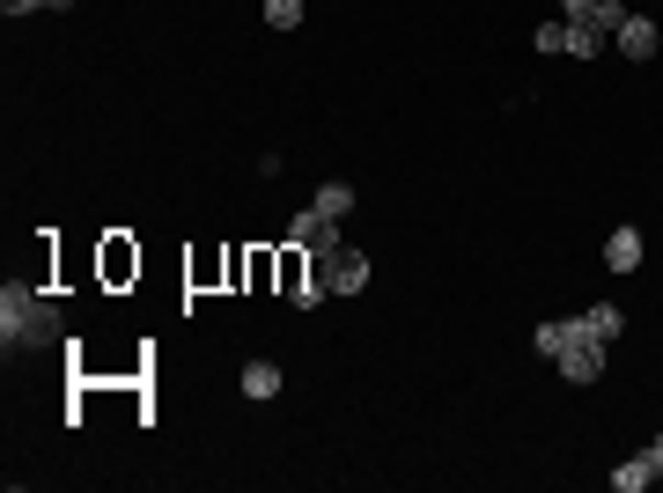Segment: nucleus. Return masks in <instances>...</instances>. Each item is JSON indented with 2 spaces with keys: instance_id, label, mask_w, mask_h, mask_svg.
Segmentation results:
<instances>
[{
  "instance_id": "6e6552de",
  "label": "nucleus",
  "mask_w": 663,
  "mask_h": 493,
  "mask_svg": "<svg viewBox=\"0 0 663 493\" xmlns=\"http://www.w3.org/2000/svg\"><path fill=\"white\" fill-rule=\"evenodd\" d=\"M605 266L612 272H641V228H612V236H605Z\"/></svg>"
},
{
  "instance_id": "4468645a",
  "label": "nucleus",
  "mask_w": 663,
  "mask_h": 493,
  "mask_svg": "<svg viewBox=\"0 0 663 493\" xmlns=\"http://www.w3.org/2000/svg\"><path fill=\"white\" fill-rule=\"evenodd\" d=\"M531 45H539V52H567V23H539V30H531Z\"/></svg>"
},
{
  "instance_id": "ddd939ff",
  "label": "nucleus",
  "mask_w": 663,
  "mask_h": 493,
  "mask_svg": "<svg viewBox=\"0 0 663 493\" xmlns=\"http://www.w3.org/2000/svg\"><path fill=\"white\" fill-rule=\"evenodd\" d=\"M266 23L273 30H295V23H302V0H266Z\"/></svg>"
},
{
  "instance_id": "a211bd4d",
  "label": "nucleus",
  "mask_w": 663,
  "mask_h": 493,
  "mask_svg": "<svg viewBox=\"0 0 663 493\" xmlns=\"http://www.w3.org/2000/svg\"><path fill=\"white\" fill-rule=\"evenodd\" d=\"M45 8H74V0H45Z\"/></svg>"
},
{
  "instance_id": "9d476101",
  "label": "nucleus",
  "mask_w": 663,
  "mask_h": 493,
  "mask_svg": "<svg viewBox=\"0 0 663 493\" xmlns=\"http://www.w3.org/2000/svg\"><path fill=\"white\" fill-rule=\"evenodd\" d=\"M567 59H605V30L597 23H567Z\"/></svg>"
},
{
  "instance_id": "f257e3e1",
  "label": "nucleus",
  "mask_w": 663,
  "mask_h": 493,
  "mask_svg": "<svg viewBox=\"0 0 663 493\" xmlns=\"http://www.w3.org/2000/svg\"><path fill=\"white\" fill-rule=\"evenodd\" d=\"M0 339L8 346H45L59 339V310L30 288H0Z\"/></svg>"
},
{
  "instance_id": "1a4fd4ad",
  "label": "nucleus",
  "mask_w": 663,
  "mask_h": 493,
  "mask_svg": "<svg viewBox=\"0 0 663 493\" xmlns=\"http://www.w3.org/2000/svg\"><path fill=\"white\" fill-rule=\"evenodd\" d=\"M280 383H288V376H280V361H251V369H244V397H258V405H266V397H280Z\"/></svg>"
},
{
  "instance_id": "f03ea898",
  "label": "nucleus",
  "mask_w": 663,
  "mask_h": 493,
  "mask_svg": "<svg viewBox=\"0 0 663 493\" xmlns=\"http://www.w3.org/2000/svg\"><path fill=\"white\" fill-rule=\"evenodd\" d=\"M288 244H295V250H310V258H332V250H340L346 236H340V222H332V214H318V206H302V214L288 222Z\"/></svg>"
},
{
  "instance_id": "9b49d317",
  "label": "nucleus",
  "mask_w": 663,
  "mask_h": 493,
  "mask_svg": "<svg viewBox=\"0 0 663 493\" xmlns=\"http://www.w3.org/2000/svg\"><path fill=\"white\" fill-rule=\"evenodd\" d=\"M310 206H318V214H332V222H346V214H354V184H340V177H332V184H318V199H310Z\"/></svg>"
},
{
  "instance_id": "39448f33",
  "label": "nucleus",
  "mask_w": 663,
  "mask_h": 493,
  "mask_svg": "<svg viewBox=\"0 0 663 493\" xmlns=\"http://www.w3.org/2000/svg\"><path fill=\"white\" fill-rule=\"evenodd\" d=\"M575 339H589V332H583V317H545L539 332H531V346H539L545 361H561V354H567Z\"/></svg>"
},
{
  "instance_id": "f3484780",
  "label": "nucleus",
  "mask_w": 663,
  "mask_h": 493,
  "mask_svg": "<svg viewBox=\"0 0 663 493\" xmlns=\"http://www.w3.org/2000/svg\"><path fill=\"white\" fill-rule=\"evenodd\" d=\"M649 457H656V464H663V435H656V442H649Z\"/></svg>"
},
{
  "instance_id": "dca6fc26",
  "label": "nucleus",
  "mask_w": 663,
  "mask_h": 493,
  "mask_svg": "<svg viewBox=\"0 0 663 493\" xmlns=\"http://www.w3.org/2000/svg\"><path fill=\"white\" fill-rule=\"evenodd\" d=\"M0 8H8V15H37L45 0H0Z\"/></svg>"
},
{
  "instance_id": "20e7f679",
  "label": "nucleus",
  "mask_w": 663,
  "mask_h": 493,
  "mask_svg": "<svg viewBox=\"0 0 663 493\" xmlns=\"http://www.w3.org/2000/svg\"><path fill=\"white\" fill-rule=\"evenodd\" d=\"M561 376L567 383H597V376H605V339H575L561 354Z\"/></svg>"
},
{
  "instance_id": "7ed1b4c3",
  "label": "nucleus",
  "mask_w": 663,
  "mask_h": 493,
  "mask_svg": "<svg viewBox=\"0 0 663 493\" xmlns=\"http://www.w3.org/2000/svg\"><path fill=\"white\" fill-rule=\"evenodd\" d=\"M318 272H324V288H332V295H362V288H368V258L354 244H340L332 258H318Z\"/></svg>"
},
{
  "instance_id": "423d86ee",
  "label": "nucleus",
  "mask_w": 663,
  "mask_h": 493,
  "mask_svg": "<svg viewBox=\"0 0 663 493\" xmlns=\"http://www.w3.org/2000/svg\"><path fill=\"white\" fill-rule=\"evenodd\" d=\"M656 479H663V464L649 457V449H634V457L612 464V493H641V486H656Z\"/></svg>"
},
{
  "instance_id": "2eb2a0df",
  "label": "nucleus",
  "mask_w": 663,
  "mask_h": 493,
  "mask_svg": "<svg viewBox=\"0 0 663 493\" xmlns=\"http://www.w3.org/2000/svg\"><path fill=\"white\" fill-rule=\"evenodd\" d=\"M561 23H597V0H561ZM605 30V23H597Z\"/></svg>"
},
{
  "instance_id": "f8f14e48",
  "label": "nucleus",
  "mask_w": 663,
  "mask_h": 493,
  "mask_svg": "<svg viewBox=\"0 0 663 493\" xmlns=\"http://www.w3.org/2000/svg\"><path fill=\"white\" fill-rule=\"evenodd\" d=\"M583 332H589V339H605V346H612L619 332H627V317H619L612 302H597V310H583Z\"/></svg>"
},
{
  "instance_id": "0eeeda50",
  "label": "nucleus",
  "mask_w": 663,
  "mask_h": 493,
  "mask_svg": "<svg viewBox=\"0 0 663 493\" xmlns=\"http://www.w3.org/2000/svg\"><path fill=\"white\" fill-rule=\"evenodd\" d=\"M612 37H619V59H656V23L634 15V8H627V23H619Z\"/></svg>"
}]
</instances>
